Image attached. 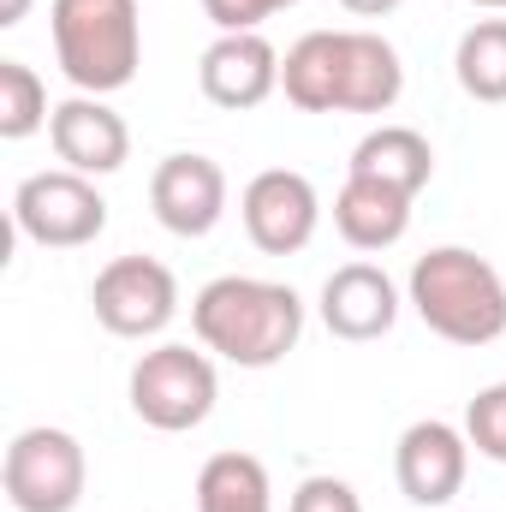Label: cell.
I'll use <instances>...</instances> for the list:
<instances>
[{
  "instance_id": "6da1fadb",
  "label": "cell",
  "mask_w": 506,
  "mask_h": 512,
  "mask_svg": "<svg viewBox=\"0 0 506 512\" xmlns=\"http://www.w3.org/2000/svg\"><path fill=\"white\" fill-rule=\"evenodd\" d=\"M191 328H197L203 352H215L239 370H274L304 334V298L280 280L221 274L191 298Z\"/></svg>"
},
{
  "instance_id": "7a4b0ae2",
  "label": "cell",
  "mask_w": 506,
  "mask_h": 512,
  "mask_svg": "<svg viewBox=\"0 0 506 512\" xmlns=\"http://www.w3.org/2000/svg\"><path fill=\"white\" fill-rule=\"evenodd\" d=\"M405 298L423 316V328L453 340V346H495L506 334L501 268L489 256L465 251V245H441V251L417 256L411 280H405Z\"/></svg>"
},
{
  "instance_id": "3957f363",
  "label": "cell",
  "mask_w": 506,
  "mask_h": 512,
  "mask_svg": "<svg viewBox=\"0 0 506 512\" xmlns=\"http://www.w3.org/2000/svg\"><path fill=\"white\" fill-rule=\"evenodd\" d=\"M54 60L78 84V96H114L143 66V18L137 0H54Z\"/></svg>"
},
{
  "instance_id": "277c9868",
  "label": "cell",
  "mask_w": 506,
  "mask_h": 512,
  "mask_svg": "<svg viewBox=\"0 0 506 512\" xmlns=\"http://www.w3.org/2000/svg\"><path fill=\"white\" fill-rule=\"evenodd\" d=\"M215 393H221V382H215L209 352H191V346H155L131 370V411L161 435H185V429L209 423Z\"/></svg>"
},
{
  "instance_id": "5b68a950",
  "label": "cell",
  "mask_w": 506,
  "mask_h": 512,
  "mask_svg": "<svg viewBox=\"0 0 506 512\" xmlns=\"http://www.w3.org/2000/svg\"><path fill=\"white\" fill-rule=\"evenodd\" d=\"M0 483H6L12 512H72L84 501L90 465H84L78 435L36 423V429H18L12 435L6 465H0Z\"/></svg>"
},
{
  "instance_id": "8992f818",
  "label": "cell",
  "mask_w": 506,
  "mask_h": 512,
  "mask_svg": "<svg viewBox=\"0 0 506 512\" xmlns=\"http://www.w3.org/2000/svg\"><path fill=\"white\" fill-rule=\"evenodd\" d=\"M12 221L42 251H78L108 227V203L84 173L54 167V173H30L12 191Z\"/></svg>"
},
{
  "instance_id": "52a82bcc",
  "label": "cell",
  "mask_w": 506,
  "mask_h": 512,
  "mask_svg": "<svg viewBox=\"0 0 506 512\" xmlns=\"http://www.w3.org/2000/svg\"><path fill=\"white\" fill-rule=\"evenodd\" d=\"M96 322L120 340H149L179 316V280L155 256H114L90 286Z\"/></svg>"
},
{
  "instance_id": "ba28073f",
  "label": "cell",
  "mask_w": 506,
  "mask_h": 512,
  "mask_svg": "<svg viewBox=\"0 0 506 512\" xmlns=\"http://www.w3.org/2000/svg\"><path fill=\"white\" fill-rule=\"evenodd\" d=\"M245 209V233H251L256 251L268 256H298L310 239H316V221H322V197L304 173L292 167H268L256 173L239 197Z\"/></svg>"
},
{
  "instance_id": "9c48e42d",
  "label": "cell",
  "mask_w": 506,
  "mask_h": 512,
  "mask_svg": "<svg viewBox=\"0 0 506 512\" xmlns=\"http://www.w3.org/2000/svg\"><path fill=\"white\" fill-rule=\"evenodd\" d=\"M465 471H471V435L441 417L411 423L393 447V477L411 507H447L465 489Z\"/></svg>"
},
{
  "instance_id": "30bf717a",
  "label": "cell",
  "mask_w": 506,
  "mask_h": 512,
  "mask_svg": "<svg viewBox=\"0 0 506 512\" xmlns=\"http://www.w3.org/2000/svg\"><path fill=\"white\" fill-rule=\"evenodd\" d=\"M149 209L167 233L179 239H203L221 227L227 215V173L209 155H167L149 179Z\"/></svg>"
},
{
  "instance_id": "8fae6325",
  "label": "cell",
  "mask_w": 506,
  "mask_h": 512,
  "mask_svg": "<svg viewBox=\"0 0 506 512\" xmlns=\"http://www.w3.org/2000/svg\"><path fill=\"white\" fill-rule=\"evenodd\" d=\"M197 84L215 108L227 114H245L262 108L274 90H280V54L262 30H239V36H215L203 48V66H197Z\"/></svg>"
},
{
  "instance_id": "7c38bea8",
  "label": "cell",
  "mask_w": 506,
  "mask_h": 512,
  "mask_svg": "<svg viewBox=\"0 0 506 512\" xmlns=\"http://www.w3.org/2000/svg\"><path fill=\"white\" fill-rule=\"evenodd\" d=\"M48 143H54V155H60L72 173H84V179L120 173L126 155H131L126 120H120L102 96H72V102H60L54 120H48Z\"/></svg>"
},
{
  "instance_id": "4fadbf2b",
  "label": "cell",
  "mask_w": 506,
  "mask_h": 512,
  "mask_svg": "<svg viewBox=\"0 0 506 512\" xmlns=\"http://www.w3.org/2000/svg\"><path fill=\"white\" fill-rule=\"evenodd\" d=\"M322 322H328L334 340H352V346L381 340L399 322V286L376 262H346L322 286Z\"/></svg>"
},
{
  "instance_id": "5bb4252c",
  "label": "cell",
  "mask_w": 506,
  "mask_h": 512,
  "mask_svg": "<svg viewBox=\"0 0 506 512\" xmlns=\"http://www.w3.org/2000/svg\"><path fill=\"white\" fill-rule=\"evenodd\" d=\"M405 90V66L376 30H340V114H387Z\"/></svg>"
},
{
  "instance_id": "9a60e30c",
  "label": "cell",
  "mask_w": 506,
  "mask_h": 512,
  "mask_svg": "<svg viewBox=\"0 0 506 512\" xmlns=\"http://www.w3.org/2000/svg\"><path fill=\"white\" fill-rule=\"evenodd\" d=\"M334 227L352 251H387L411 227V197L376 179H346L334 197Z\"/></svg>"
},
{
  "instance_id": "2e32d148",
  "label": "cell",
  "mask_w": 506,
  "mask_h": 512,
  "mask_svg": "<svg viewBox=\"0 0 506 512\" xmlns=\"http://www.w3.org/2000/svg\"><path fill=\"white\" fill-rule=\"evenodd\" d=\"M280 90L298 114H340V30H310L280 60Z\"/></svg>"
},
{
  "instance_id": "e0dca14e",
  "label": "cell",
  "mask_w": 506,
  "mask_h": 512,
  "mask_svg": "<svg viewBox=\"0 0 506 512\" xmlns=\"http://www.w3.org/2000/svg\"><path fill=\"white\" fill-rule=\"evenodd\" d=\"M429 173H435V149L411 126H376L352 149V179H376V185H393L405 197H417L429 185Z\"/></svg>"
},
{
  "instance_id": "ac0fdd59",
  "label": "cell",
  "mask_w": 506,
  "mask_h": 512,
  "mask_svg": "<svg viewBox=\"0 0 506 512\" xmlns=\"http://www.w3.org/2000/svg\"><path fill=\"white\" fill-rule=\"evenodd\" d=\"M268 471L251 453H215L197 471V512H274Z\"/></svg>"
},
{
  "instance_id": "d6986e66",
  "label": "cell",
  "mask_w": 506,
  "mask_h": 512,
  "mask_svg": "<svg viewBox=\"0 0 506 512\" xmlns=\"http://www.w3.org/2000/svg\"><path fill=\"white\" fill-rule=\"evenodd\" d=\"M453 72L471 102H506V18H477L459 36Z\"/></svg>"
},
{
  "instance_id": "ffe728a7",
  "label": "cell",
  "mask_w": 506,
  "mask_h": 512,
  "mask_svg": "<svg viewBox=\"0 0 506 512\" xmlns=\"http://www.w3.org/2000/svg\"><path fill=\"white\" fill-rule=\"evenodd\" d=\"M54 120V108H48V90H42V78L24 66V60H0V137L6 143H24V137H36V131Z\"/></svg>"
},
{
  "instance_id": "44dd1931",
  "label": "cell",
  "mask_w": 506,
  "mask_h": 512,
  "mask_svg": "<svg viewBox=\"0 0 506 512\" xmlns=\"http://www.w3.org/2000/svg\"><path fill=\"white\" fill-rule=\"evenodd\" d=\"M465 435H471V447H477L483 459L506 465V382L483 387V393L465 405Z\"/></svg>"
},
{
  "instance_id": "7402d4cb",
  "label": "cell",
  "mask_w": 506,
  "mask_h": 512,
  "mask_svg": "<svg viewBox=\"0 0 506 512\" xmlns=\"http://www.w3.org/2000/svg\"><path fill=\"white\" fill-rule=\"evenodd\" d=\"M298 0H203V18L221 30V36H239V30H262L274 12H286Z\"/></svg>"
},
{
  "instance_id": "603a6c76",
  "label": "cell",
  "mask_w": 506,
  "mask_h": 512,
  "mask_svg": "<svg viewBox=\"0 0 506 512\" xmlns=\"http://www.w3.org/2000/svg\"><path fill=\"white\" fill-rule=\"evenodd\" d=\"M286 512H364V501H358V489L340 483V477H304V483L292 489V507Z\"/></svg>"
},
{
  "instance_id": "cb8c5ba5",
  "label": "cell",
  "mask_w": 506,
  "mask_h": 512,
  "mask_svg": "<svg viewBox=\"0 0 506 512\" xmlns=\"http://www.w3.org/2000/svg\"><path fill=\"white\" fill-rule=\"evenodd\" d=\"M340 6H346V12H358V18H387L399 0H340Z\"/></svg>"
},
{
  "instance_id": "d4e9b609",
  "label": "cell",
  "mask_w": 506,
  "mask_h": 512,
  "mask_svg": "<svg viewBox=\"0 0 506 512\" xmlns=\"http://www.w3.org/2000/svg\"><path fill=\"white\" fill-rule=\"evenodd\" d=\"M24 12H30V0H0V30L24 24Z\"/></svg>"
},
{
  "instance_id": "484cf974",
  "label": "cell",
  "mask_w": 506,
  "mask_h": 512,
  "mask_svg": "<svg viewBox=\"0 0 506 512\" xmlns=\"http://www.w3.org/2000/svg\"><path fill=\"white\" fill-rule=\"evenodd\" d=\"M465 6H489V12H506V0H465Z\"/></svg>"
}]
</instances>
